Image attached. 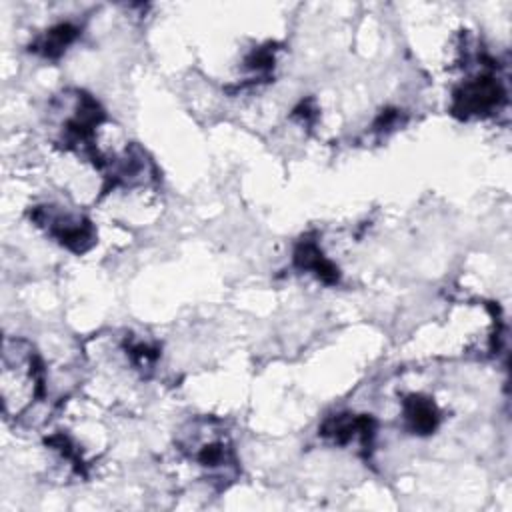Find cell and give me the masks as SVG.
<instances>
[{
    "instance_id": "cell-4",
    "label": "cell",
    "mask_w": 512,
    "mask_h": 512,
    "mask_svg": "<svg viewBox=\"0 0 512 512\" xmlns=\"http://www.w3.org/2000/svg\"><path fill=\"white\" fill-rule=\"evenodd\" d=\"M318 432L336 446H346L352 440H358L360 446L368 450L376 434V420L370 414H338L326 418Z\"/></svg>"
},
{
    "instance_id": "cell-2",
    "label": "cell",
    "mask_w": 512,
    "mask_h": 512,
    "mask_svg": "<svg viewBox=\"0 0 512 512\" xmlns=\"http://www.w3.org/2000/svg\"><path fill=\"white\" fill-rule=\"evenodd\" d=\"M30 218L50 238L74 254H84L96 244V230L82 214H68L58 206H36Z\"/></svg>"
},
{
    "instance_id": "cell-1",
    "label": "cell",
    "mask_w": 512,
    "mask_h": 512,
    "mask_svg": "<svg viewBox=\"0 0 512 512\" xmlns=\"http://www.w3.org/2000/svg\"><path fill=\"white\" fill-rule=\"evenodd\" d=\"M178 444L180 450L194 460L204 470L208 480L216 482L220 490L236 480L240 468L234 444L228 432L218 428L216 420L200 418L190 422Z\"/></svg>"
},
{
    "instance_id": "cell-7",
    "label": "cell",
    "mask_w": 512,
    "mask_h": 512,
    "mask_svg": "<svg viewBox=\"0 0 512 512\" xmlns=\"http://www.w3.org/2000/svg\"><path fill=\"white\" fill-rule=\"evenodd\" d=\"M80 28L70 24V22H60L52 28H48L42 36H38L32 44H30V52L48 58V60H56L60 58L70 44H74V40L78 38Z\"/></svg>"
},
{
    "instance_id": "cell-5",
    "label": "cell",
    "mask_w": 512,
    "mask_h": 512,
    "mask_svg": "<svg viewBox=\"0 0 512 512\" xmlns=\"http://www.w3.org/2000/svg\"><path fill=\"white\" fill-rule=\"evenodd\" d=\"M294 266L298 270H304V272H312L320 282H324L326 286H336L340 282V270L334 262H330L316 240L312 238H302L298 244H296V250H294Z\"/></svg>"
},
{
    "instance_id": "cell-9",
    "label": "cell",
    "mask_w": 512,
    "mask_h": 512,
    "mask_svg": "<svg viewBox=\"0 0 512 512\" xmlns=\"http://www.w3.org/2000/svg\"><path fill=\"white\" fill-rule=\"evenodd\" d=\"M400 124H402V114H400V110H396V108H386V110H382L380 116L376 118L372 130L378 132V134H382V132H390V130L398 128Z\"/></svg>"
},
{
    "instance_id": "cell-6",
    "label": "cell",
    "mask_w": 512,
    "mask_h": 512,
    "mask_svg": "<svg viewBox=\"0 0 512 512\" xmlns=\"http://www.w3.org/2000/svg\"><path fill=\"white\" fill-rule=\"evenodd\" d=\"M402 416L406 430L416 436H430L440 424L438 406L422 394H410L402 400Z\"/></svg>"
},
{
    "instance_id": "cell-8",
    "label": "cell",
    "mask_w": 512,
    "mask_h": 512,
    "mask_svg": "<svg viewBox=\"0 0 512 512\" xmlns=\"http://www.w3.org/2000/svg\"><path fill=\"white\" fill-rule=\"evenodd\" d=\"M276 44H266L260 48H254L246 60H244V70H248L252 74L250 80H268L272 68H274V60H276Z\"/></svg>"
},
{
    "instance_id": "cell-3",
    "label": "cell",
    "mask_w": 512,
    "mask_h": 512,
    "mask_svg": "<svg viewBox=\"0 0 512 512\" xmlns=\"http://www.w3.org/2000/svg\"><path fill=\"white\" fill-rule=\"evenodd\" d=\"M506 102L504 84L492 74H480L464 80L452 94V114L456 118L468 120L476 116H486L496 112Z\"/></svg>"
},
{
    "instance_id": "cell-10",
    "label": "cell",
    "mask_w": 512,
    "mask_h": 512,
    "mask_svg": "<svg viewBox=\"0 0 512 512\" xmlns=\"http://www.w3.org/2000/svg\"><path fill=\"white\" fill-rule=\"evenodd\" d=\"M292 116H294V118H298L302 124H308V126H310V124L314 122V118H316L314 102H312V100H302V102L294 108Z\"/></svg>"
}]
</instances>
